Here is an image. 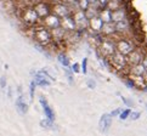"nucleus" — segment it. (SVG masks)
<instances>
[{
    "mask_svg": "<svg viewBox=\"0 0 147 136\" xmlns=\"http://www.w3.org/2000/svg\"><path fill=\"white\" fill-rule=\"evenodd\" d=\"M117 51V46H115V40L112 39L111 36H103L98 43L97 52L100 55H102L106 59H109L114 52Z\"/></svg>",
    "mask_w": 147,
    "mask_h": 136,
    "instance_id": "1",
    "label": "nucleus"
},
{
    "mask_svg": "<svg viewBox=\"0 0 147 136\" xmlns=\"http://www.w3.org/2000/svg\"><path fill=\"white\" fill-rule=\"evenodd\" d=\"M33 38L35 39L36 43L43 45V46H48L52 41L50 29L45 28L44 26H41V24L39 27H35L33 29Z\"/></svg>",
    "mask_w": 147,
    "mask_h": 136,
    "instance_id": "2",
    "label": "nucleus"
},
{
    "mask_svg": "<svg viewBox=\"0 0 147 136\" xmlns=\"http://www.w3.org/2000/svg\"><path fill=\"white\" fill-rule=\"evenodd\" d=\"M109 61V65H111L115 71H124L125 68H128L129 65H128V59L127 56L120 54L119 51H115L114 54L108 59Z\"/></svg>",
    "mask_w": 147,
    "mask_h": 136,
    "instance_id": "3",
    "label": "nucleus"
},
{
    "mask_svg": "<svg viewBox=\"0 0 147 136\" xmlns=\"http://www.w3.org/2000/svg\"><path fill=\"white\" fill-rule=\"evenodd\" d=\"M72 16H73V18H74V22L77 24V30L84 32V30L88 29V27H89V18L86 17L84 10H80V9L76 10V11L72 12Z\"/></svg>",
    "mask_w": 147,
    "mask_h": 136,
    "instance_id": "4",
    "label": "nucleus"
},
{
    "mask_svg": "<svg viewBox=\"0 0 147 136\" xmlns=\"http://www.w3.org/2000/svg\"><path fill=\"white\" fill-rule=\"evenodd\" d=\"M21 18L26 24H29V26H33L36 23H40V18L38 16V13L34 10L33 6H28V7H24L22 10V13H21Z\"/></svg>",
    "mask_w": 147,
    "mask_h": 136,
    "instance_id": "5",
    "label": "nucleus"
},
{
    "mask_svg": "<svg viewBox=\"0 0 147 136\" xmlns=\"http://www.w3.org/2000/svg\"><path fill=\"white\" fill-rule=\"evenodd\" d=\"M115 46H117V51H119L120 54H123L125 56H128L134 49H136L133 41L128 38H125V36L115 39Z\"/></svg>",
    "mask_w": 147,
    "mask_h": 136,
    "instance_id": "6",
    "label": "nucleus"
},
{
    "mask_svg": "<svg viewBox=\"0 0 147 136\" xmlns=\"http://www.w3.org/2000/svg\"><path fill=\"white\" fill-rule=\"evenodd\" d=\"M41 26H44L45 28H48V29H54V28H57V27H60L61 26V17H59L56 13L54 12H50L48 16H45L44 18H41L40 20V23Z\"/></svg>",
    "mask_w": 147,
    "mask_h": 136,
    "instance_id": "7",
    "label": "nucleus"
},
{
    "mask_svg": "<svg viewBox=\"0 0 147 136\" xmlns=\"http://www.w3.org/2000/svg\"><path fill=\"white\" fill-rule=\"evenodd\" d=\"M51 11L54 13H56L57 16L61 17V18L67 16V15H71L73 12L72 9L69 7V5H68L67 3H65V1H62V0L51 4Z\"/></svg>",
    "mask_w": 147,
    "mask_h": 136,
    "instance_id": "8",
    "label": "nucleus"
},
{
    "mask_svg": "<svg viewBox=\"0 0 147 136\" xmlns=\"http://www.w3.org/2000/svg\"><path fill=\"white\" fill-rule=\"evenodd\" d=\"M34 10L38 13L39 18H44L45 16H48V15L51 12V4H49L48 0H45V1H38L33 5Z\"/></svg>",
    "mask_w": 147,
    "mask_h": 136,
    "instance_id": "9",
    "label": "nucleus"
},
{
    "mask_svg": "<svg viewBox=\"0 0 147 136\" xmlns=\"http://www.w3.org/2000/svg\"><path fill=\"white\" fill-rule=\"evenodd\" d=\"M61 27L63 28L68 34H72V33L77 32V24L74 22V18H73L72 13L67 15V16L61 18Z\"/></svg>",
    "mask_w": 147,
    "mask_h": 136,
    "instance_id": "10",
    "label": "nucleus"
},
{
    "mask_svg": "<svg viewBox=\"0 0 147 136\" xmlns=\"http://www.w3.org/2000/svg\"><path fill=\"white\" fill-rule=\"evenodd\" d=\"M103 26V21L101 20V17L98 16H94L89 20V27L88 29H90V32L92 34H101V29Z\"/></svg>",
    "mask_w": 147,
    "mask_h": 136,
    "instance_id": "11",
    "label": "nucleus"
},
{
    "mask_svg": "<svg viewBox=\"0 0 147 136\" xmlns=\"http://www.w3.org/2000/svg\"><path fill=\"white\" fill-rule=\"evenodd\" d=\"M115 30H117L118 35H123V36L127 35L131 30V23L129 21V17L119 21V22H115Z\"/></svg>",
    "mask_w": 147,
    "mask_h": 136,
    "instance_id": "12",
    "label": "nucleus"
},
{
    "mask_svg": "<svg viewBox=\"0 0 147 136\" xmlns=\"http://www.w3.org/2000/svg\"><path fill=\"white\" fill-rule=\"evenodd\" d=\"M144 52L139 50V49H134L133 51L130 52V54L127 56V59H128V65L129 66H133V65H138V63H141L144 60Z\"/></svg>",
    "mask_w": 147,
    "mask_h": 136,
    "instance_id": "13",
    "label": "nucleus"
},
{
    "mask_svg": "<svg viewBox=\"0 0 147 136\" xmlns=\"http://www.w3.org/2000/svg\"><path fill=\"white\" fill-rule=\"evenodd\" d=\"M112 116L111 113H105L103 116L101 117L98 122V127H100V131L106 134L109 131V129H111V125H112Z\"/></svg>",
    "mask_w": 147,
    "mask_h": 136,
    "instance_id": "14",
    "label": "nucleus"
},
{
    "mask_svg": "<svg viewBox=\"0 0 147 136\" xmlns=\"http://www.w3.org/2000/svg\"><path fill=\"white\" fill-rule=\"evenodd\" d=\"M39 102L43 107V111L45 113V117L48 119H51V120H55V113L52 111V108L50 107V104L48 102V100L44 97V96H39Z\"/></svg>",
    "mask_w": 147,
    "mask_h": 136,
    "instance_id": "15",
    "label": "nucleus"
},
{
    "mask_svg": "<svg viewBox=\"0 0 147 136\" xmlns=\"http://www.w3.org/2000/svg\"><path fill=\"white\" fill-rule=\"evenodd\" d=\"M129 17V13H128V10L125 6H122L119 9H115L112 11V22H119V21H122L124 18Z\"/></svg>",
    "mask_w": 147,
    "mask_h": 136,
    "instance_id": "16",
    "label": "nucleus"
},
{
    "mask_svg": "<svg viewBox=\"0 0 147 136\" xmlns=\"http://www.w3.org/2000/svg\"><path fill=\"white\" fill-rule=\"evenodd\" d=\"M51 32V38H52V41H56V43H59V41H62V40H65L66 39V36H67V32L63 29L60 26V27H57V28H54V29H51L50 30Z\"/></svg>",
    "mask_w": 147,
    "mask_h": 136,
    "instance_id": "17",
    "label": "nucleus"
},
{
    "mask_svg": "<svg viewBox=\"0 0 147 136\" xmlns=\"http://www.w3.org/2000/svg\"><path fill=\"white\" fill-rule=\"evenodd\" d=\"M101 34L103 36H113L117 34V30H115V23L114 22H106L103 23L102 29H101Z\"/></svg>",
    "mask_w": 147,
    "mask_h": 136,
    "instance_id": "18",
    "label": "nucleus"
},
{
    "mask_svg": "<svg viewBox=\"0 0 147 136\" xmlns=\"http://www.w3.org/2000/svg\"><path fill=\"white\" fill-rule=\"evenodd\" d=\"M129 78L131 79V81L134 83L136 89H142L147 83V77H144V75H138V74H131V73H129Z\"/></svg>",
    "mask_w": 147,
    "mask_h": 136,
    "instance_id": "19",
    "label": "nucleus"
},
{
    "mask_svg": "<svg viewBox=\"0 0 147 136\" xmlns=\"http://www.w3.org/2000/svg\"><path fill=\"white\" fill-rule=\"evenodd\" d=\"M34 74V81L39 86H50V79H48L41 72H32Z\"/></svg>",
    "mask_w": 147,
    "mask_h": 136,
    "instance_id": "20",
    "label": "nucleus"
},
{
    "mask_svg": "<svg viewBox=\"0 0 147 136\" xmlns=\"http://www.w3.org/2000/svg\"><path fill=\"white\" fill-rule=\"evenodd\" d=\"M129 73H131V74L147 77V69H146V67H145V65L142 63V62H141V63H138V65L129 66Z\"/></svg>",
    "mask_w": 147,
    "mask_h": 136,
    "instance_id": "21",
    "label": "nucleus"
},
{
    "mask_svg": "<svg viewBox=\"0 0 147 136\" xmlns=\"http://www.w3.org/2000/svg\"><path fill=\"white\" fill-rule=\"evenodd\" d=\"M98 16L101 17V20L103 21V23L112 22V10L108 9L107 6H105V7H102L101 10H100Z\"/></svg>",
    "mask_w": 147,
    "mask_h": 136,
    "instance_id": "22",
    "label": "nucleus"
},
{
    "mask_svg": "<svg viewBox=\"0 0 147 136\" xmlns=\"http://www.w3.org/2000/svg\"><path fill=\"white\" fill-rule=\"evenodd\" d=\"M16 108H17V111L21 114H26L28 112V104L23 101V96L22 95H18V97H17V100H16Z\"/></svg>",
    "mask_w": 147,
    "mask_h": 136,
    "instance_id": "23",
    "label": "nucleus"
},
{
    "mask_svg": "<svg viewBox=\"0 0 147 136\" xmlns=\"http://www.w3.org/2000/svg\"><path fill=\"white\" fill-rule=\"evenodd\" d=\"M122 6H124V0H109L108 4H107V7L111 9L112 11L115 9L122 7Z\"/></svg>",
    "mask_w": 147,
    "mask_h": 136,
    "instance_id": "24",
    "label": "nucleus"
},
{
    "mask_svg": "<svg viewBox=\"0 0 147 136\" xmlns=\"http://www.w3.org/2000/svg\"><path fill=\"white\" fill-rule=\"evenodd\" d=\"M40 127L41 128H44V129H50V130H57L56 128V125L54 124V120H51V119H44V120H41L40 122Z\"/></svg>",
    "mask_w": 147,
    "mask_h": 136,
    "instance_id": "25",
    "label": "nucleus"
},
{
    "mask_svg": "<svg viewBox=\"0 0 147 136\" xmlns=\"http://www.w3.org/2000/svg\"><path fill=\"white\" fill-rule=\"evenodd\" d=\"M57 61H59L63 67H69L71 66L69 59H68V56L66 54H63V52H61V54L57 55Z\"/></svg>",
    "mask_w": 147,
    "mask_h": 136,
    "instance_id": "26",
    "label": "nucleus"
},
{
    "mask_svg": "<svg viewBox=\"0 0 147 136\" xmlns=\"http://www.w3.org/2000/svg\"><path fill=\"white\" fill-rule=\"evenodd\" d=\"M77 4H78V9L80 10H85L90 6V3H89V0H77Z\"/></svg>",
    "mask_w": 147,
    "mask_h": 136,
    "instance_id": "27",
    "label": "nucleus"
},
{
    "mask_svg": "<svg viewBox=\"0 0 147 136\" xmlns=\"http://www.w3.org/2000/svg\"><path fill=\"white\" fill-rule=\"evenodd\" d=\"M130 113H131V109H129V108H127V109H122V112L119 113L118 118H119L120 120H127V119L129 118V116H130Z\"/></svg>",
    "mask_w": 147,
    "mask_h": 136,
    "instance_id": "28",
    "label": "nucleus"
},
{
    "mask_svg": "<svg viewBox=\"0 0 147 136\" xmlns=\"http://www.w3.org/2000/svg\"><path fill=\"white\" fill-rule=\"evenodd\" d=\"M80 69H82V72L84 73V74H86V73H88V59H86V57H84V59H83Z\"/></svg>",
    "mask_w": 147,
    "mask_h": 136,
    "instance_id": "29",
    "label": "nucleus"
},
{
    "mask_svg": "<svg viewBox=\"0 0 147 136\" xmlns=\"http://www.w3.org/2000/svg\"><path fill=\"white\" fill-rule=\"evenodd\" d=\"M68 68H69V67H65V72L67 74L68 80H69V83L72 84V83H73V71H72V68H71V69H68Z\"/></svg>",
    "mask_w": 147,
    "mask_h": 136,
    "instance_id": "30",
    "label": "nucleus"
},
{
    "mask_svg": "<svg viewBox=\"0 0 147 136\" xmlns=\"http://www.w3.org/2000/svg\"><path fill=\"white\" fill-rule=\"evenodd\" d=\"M140 117H141V113L138 112V111H133L130 113V116H129V118L131 120H138V119H140Z\"/></svg>",
    "mask_w": 147,
    "mask_h": 136,
    "instance_id": "31",
    "label": "nucleus"
},
{
    "mask_svg": "<svg viewBox=\"0 0 147 136\" xmlns=\"http://www.w3.org/2000/svg\"><path fill=\"white\" fill-rule=\"evenodd\" d=\"M118 95L120 96V98H122V101L125 103V104H127V107H133L134 106V102L133 101H130V100H128V98L127 97H124V96H122V95H120V94H118Z\"/></svg>",
    "mask_w": 147,
    "mask_h": 136,
    "instance_id": "32",
    "label": "nucleus"
},
{
    "mask_svg": "<svg viewBox=\"0 0 147 136\" xmlns=\"http://www.w3.org/2000/svg\"><path fill=\"white\" fill-rule=\"evenodd\" d=\"M124 84L128 86V89H136L135 85H134V83L131 81V79L129 77H127V79H124Z\"/></svg>",
    "mask_w": 147,
    "mask_h": 136,
    "instance_id": "33",
    "label": "nucleus"
},
{
    "mask_svg": "<svg viewBox=\"0 0 147 136\" xmlns=\"http://www.w3.org/2000/svg\"><path fill=\"white\" fill-rule=\"evenodd\" d=\"M35 86H36V84H35V81L33 80L32 83H30V89H29V91H30V100H33V98H34V90H35Z\"/></svg>",
    "mask_w": 147,
    "mask_h": 136,
    "instance_id": "34",
    "label": "nucleus"
},
{
    "mask_svg": "<svg viewBox=\"0 0 147 136\" xmlns=\"http://www.w3.org/2000/svg\"><path fill=\"white\" fill-rule=\"evenodd\" d=\"M86 85L90 88V89H95L96 88V81L92 80V79H88L86 80Z\"/></svg>",
    "mask_w": 147,
    "mask_h": 136,
    "instance_id": "35",
    "label": "nucleus"
},
{
    "mask_svg": "<svg viewBox=\"0 0 147 136\" xmlns=\"http://www.w3.org/2000/svg\"><path fill=\"white\" fill-rule=\"evenodd\" d=\"M0 88H1L3 90L6 88V77L5 75H3L1 78H0Z\"/></svg>",
    "mask_w": 147,
    "mask_h": 136,
    "instance_id": "36",
    "label": "nucleus"
},
{
    "mask_svg": "<svg viewBox=\"0 0 147 136\" xmlns=\"http://www.w3.org/2000/svg\"><path fill=\"white\" fill-rule=\"evenodd\" d=\"M72 71H73V73H79V72H82L79 63H74V65H72Z\"/></svg>",
    "mask_w": 147,
    "mask_h": 136,
    "instance_id": "37",
    "label": "nucleus"
},
{
    "mask_svg": "<svg viewBox=\"0 0 147 136\" xmlns=\"http://www.w3.org/2000/svg\"><path fill=\"white\" fill-rule=\"evenodd\" d=\"M120 112H122V109H120V108H117V109H114V111L111 112V116H112V117H118Z\"/></svg>",
    "mask_w": 147,
    "mask_h": 136,
    "instance_id": "38",
    "label": "nucleus"
},
{
    "mask_svg": "<svg viewBox=\"0 0 147 136\" xmlns=\"http://www.w3.org/2000/svg\"><path fill=\"white\" fill-rule=\"evenodd\" d=\"M97 1L100 3V5H101L102 7H105V6H107V4H108L109 0H97Z\"/></svg>",
    "mask_w": 147,
    "mask_h": 136,
    "instance_id": "39",
    "label": "nucleus"
},
{
    "mask_svg": "<svg viewBox=\"0 0 147 136\" xmlns=\"http://www.w3.org/2000/svg\"><path fill=\"white\" fill-rule=\"evenodd\" d=\"M7 97L9 98L12 97V89L11 88H7Z\"/></svg>",
    "mask_w": 147,
    "mask_h": 136,
    "instance_id": "40",
    "label": "nucleus"
},
{
    "mask_svg": "<svg viewBox=\"0 0 147 136\" xmlns=\"http://www.w3.org/2000/svg\"><path fill=\"white\" fill-rule=\"evenodd\" d=\"M142 63L145 65V67H146V69H147V55H145V57H144V60H142Z\"/></svg>",
    "mask_w": 147,
    "mask_h": 136,
    "instance_id": "41",
    "label": "nucleus"
},
{
    "mask_svg": "<svg viewBox=\"0 0 147 136\" xmlns=\"http://www.w3.org/2000/svg\"><path fill=\"white\" fill-rule=\"evenodd\" d=\"M141 90H142L144 92H147V83H146V84H145V86H144L142 89H141Z\"/></svg>",
    "mask_w": 147,
    "mask_h": 136,
    "instance_id": "42",
    "label": "nucleus"
},
{
    "mask_svg": "<svg viewBox=\"0 0 147 136\" xmlns=\"http://www.w3.org/2000/svg\"><path fill=\"white\" fill-rule=\"evenodd\" d=\"M48 1H49V3H52V4H54V3H57V1H60V0H48Z\"/></svg>",
    "mask_w": 147,
    "mask_h": 136,
    "instance_id": "43",
    "label": "nucleus"
},
{
    "mask_svg": "<svg viewBox=\"0 0 147 136\" xmlns=\"http://www.w3.org/2000/svg\"><path fill=\"white\" fill-rule=\"evenodd\" d=\"M95 1H97V0H89V3H90V4H92V3H95Z\"/></svg>",
    "mask_w": 147,
    "mask_h": 136,
    "instance_id": "44",
    "label": "nucleus"
},
{
    "mask_svg": "<svg viewBox=\"0 0 147 136\" xmlns=\"http://www.w3.org/2000/svg\"><path fill=\"white\" fill-rule=\"evenodd\" d=\"M145 106H146V109H147V103H146V104H145Z\"/></svg>",
    "mask_w": 147,
    "mask_h": 136,
    "instance_id": "45",
    "label": "nucleus"
}]
</instances>
